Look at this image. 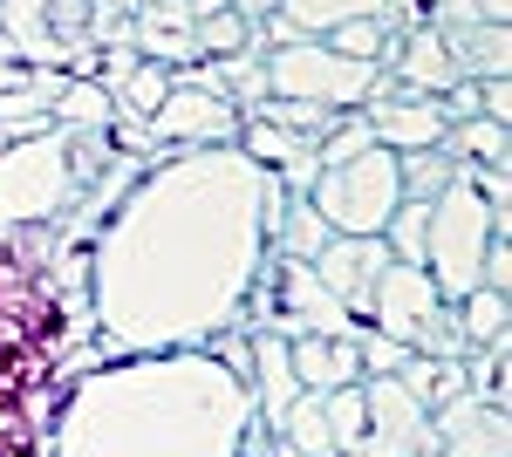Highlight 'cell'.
<instances>
[{
  "mask_svg": "<svg viewBox=\"0 0 512 457\" xmlns=\"http://www.w3.org/2000/svg\"><path fill=\"white\" fill-rule=\"evenodd\" d=\"M287 191L239 144L171 151L89 239V307L117 355L205 348L239 328Z\"/></svg>",
  "mask_w": 512,
  "mask_h": 457,
  "instance_id": "cell-1",
  "label": "cell"
},
{
  "mask_svg": "<svg viewBox=\"0 0 512 457\" xmlns=\"http://www.w3.org/2000/svg\"><path fill=\"white\" fill-rule=\"evenodd\" d=\"M253 417V389L205 348L110 355L62 396L48 457H239Z\"/></svg>",
  "mask_w": 512,
  "mask_h": 457,
  "instance_id": "cell-2",
  "label": "cell"
},
{
  "mask_svg": "<svg viewBox=\"0 0 512 457\" xmlns=\"http://www.w3.org/2000/svg\"><path fill=\"white\" fill-rule=\"evenodd\" d=\"M512 232L472 185V164H451V185L431 198V232H424V273H431L437 301H465L485 273V246Z\"/></svg>",
  "mask_w": 512,
  "mask_h": 457,
  "instance_id": "cell-3",
  "label": "cell"
},
{
  "mask_svg": "<svg viewBox=\"0 0 512 457\" xmlns=\"http://www.w3.org/2000/svg\"><path fill=\"white\" fill-rule=\"evenodd\" d=\"M76 198H82V171L69 130L0 144V226H55Z\"/></svg>",
  "mask_w": 512,
  "mask_h": 457,
  "instance_id": "cell-4",
  "label": "cell"
},
{
  "mask_svg": "<svg viewBox=\"0 0 512 457\" xmlns=\"http://www.w3.org/2000/svg\"><path fill=\"white\" fill-rule=\"evenodd\" d=\"M267 82H274V96H301V103H328V110H362L376 96L383 69L335 55L328 41H280V48H267Z\"/></svg>",
  "mask_w": 512,
  "mask_h": 457,
  "instance_id": "cell-5",
  "label": "cell"
},
{
  "mask_svg": "<svg viewBox=\"0 0 512 457\" xmlns=\"http://www.w3.org/2000/svg\"><path fill=\"white\" fill-rule=\"evenodd\" d=\"M308 198H315V212L335 232H383L390 212L403 205V191H396V151L369 144V151L349 157V164H321V178H315Z\"/></svg>",
  "mask_w": 512,
  "mask_h": 457,
  "instance_id": "cell-6",
  "label": "cell"
},
{
  "mask_svg": "<svg viewBox=\"0 0 512 457\" xmlns=\"http://www.w3.org/2000/svg\"><path fill=\"white\" fill-rule=\"evenodd\" d=\"M362 410H369V430L355 457H417V451H437V430L424 417V403L403 389L396 376H362Z\"/></svg>",
  "mask_w": 512,
  "mask_h": 457,
  "instance_id": "cell-7",
  "label": "cell"
},
{
  "mask_svg": "<svg viewBox=\"0 0 512 457\" xmlns=\"http://www.w3.org/2000/svg\"><path fill=\"white\" fill-rule=\"evenodd\" d=\"M151 137H158V151H219V144H239V110L226 96L171 76V96L151 116Z\"/></svg>",
  "mask_w": 512,
  "mask_h": 457,
  "instance_id": "cell-8",
  "label": "cell"
},
{
  "mask_svg": "<svg viewBox=\"0 0 512 457\" xmlns=\"http://www.w3.org/2000/svg\"><path fill=\"white\" fill-rule=\"evenodd\" d=\"M390 267V246L383 232H335L328 246L315 253V280L349 307L355 321H369V301H376V280Z\"/></svg>",
  "mask_w": 512,
  "mask_h": 457,
  "instance_id": "cell-9",
  "label": "cell"
},
{
  "mask_svg": "<svg viewBox=\"0 0 512 457\" xmlns=\"http://www.w3.org/2000/svg\"><path fill=\"white\" fill-rule=\"evenodd\" d=\"M369 116V130H376V144L383 151H437L444 144V130H451V116H444V96H410V89H396L390 76L376 82V96L362 103Z\"/></svg>",
  "mask_w": 512,
  "mask_h": 457,
  "instance_id": "cell-10",
  "label": "cell"
},
{
  "mask_svg": "<svg viewBox=\"0 0 512 457\" xmlns=\"http://www.w3.org/2000/svg\"><path fill=\"white\" fill-rule=\"evenodd\" d=\"M437 287H431V273L424 267H410V260H390L383 267V280H376V301H369V321L390 335V342L403 348H417L424 342V328L437 321Z\"/></svg>",
  "mask_w": 512,
  "mask_h": 457,
  "instance_id": "cell-11",
  "label": "cell"
},
{
  "mask_svg": "<svg viewBox=\"0 0 512 457\" xmlns=\"http://www.w3.org/2000/svg\"><path fill=\"white\" fill-rule=\"evenodd\" d=\"M383 76L396 82V89H410V96H444V89H458V62H451V41H444V28H403V35H390V48H383V62H376Z\"/></svg>",
  "mask_w": 512,
  "mask_h": 457,
  "instance_id": "cell-12",
  "label": "cell"
},
{
  "mask_svg": "<svg viewBox=\"0 0 512 457\" xmlns=\"http://www.w3.org/2000/svg\"><path fill=\"white\" fill-rule=\"evenodd\" d=\"M437 457H512V410H492L478 396H451L431 410Z\"/></svg>",
  "mask_w": 512,
  "mask_h": 457,
  "instance_id": "cell-13",
  "label": "cell"
},
{
  "mask_svg": "<svg viewBox=\"0 0 512 457\" xmlns=\"http://www.w3.org/2000/svg\"><path fill=\"white\" fill-rule=\"evenodd\" d=\"M130 48H137L144 62H164V69L198 62L192 7H185V0H137V14H130Z\"/></svg>",
  "mask_w": 512,
  "mask_h": 457,
  "instance_id": "cell-14",
  "label": "cell"
},
{
  "mask_svg": "<svg viewBox=\"0 0 512 457\" xmlns=\"http://www.w3.org/2000/svg\"><path fill=\"white\" fill-rule=\"evenodd\" d=\"M253 335V410H260V423L274 430L280 410L301 396V382H294V355H287V335H274V328H246Z\"/></svg>",
  "mask_w": 512,
  "mask_h": 457,
  "instance_id": "cell-15",
  "label": "cell"
},
{
  "mask_svg": "<svg viewBox=\"0 0 512 457\" xmlns=\"http://www.w3.org/2000/svg\"><path fill=\"white\" fill-rule=\"evenodd\" d=\"M287 355H294V382H301V389H315V396L362 382V362H355L349 335H294Z\"/></svg>",
  "mask_w": 512,
  "mask_h": 457,
  "instance_id": "cell-16",
  "label": "cell"
},
{
  "mask_svg": "<svg viewBox=\"0 0 512 457\" xmlns=\"http://www.w3.org/2000/svg\"><path fill=\"white\" fill-rule=\"evenodd\" d=\"M274 14L287 21V35H294V41H328L342 21H362V14L390 28V0H280Z\"/></svg>",
  "mask_w": 512,
  "mask_h": 457,
  "instance_id": "cell-17",
  "label": "cell"
},
{
  "mask_svg": "<svg viewBox=\"0 0 512 457\" xmlns=\"http://www.w3.org/2000/svg\"><path fill=\"white\" fill-rule=\"evenodd\" d=\"M451 41V62H458V76L472 82H492V76H512V21H472V28H458Z\"/></svg>",
  "mask_w": 512,
  "mask_h": 457,
  "instance_id": "cell-18",
  "label": "cell"
},
{
  "mask_svg": "<svg viewBox=\"0 0 512 457\" xmlns=\"http://www.w3.org/2000/svg\"><path fill=\"white\" fill-rule=\"evenodd\" d=\"M274 457H335V437H328V410H321L315 389H301L274 423Z\"/></svg>",
  "mask_w": 512,
  "mask_h": 457,
  "instance_id": "cell-19",
  "label": "cell"
},
{
  "mask_svg": "<svg viewBox=\"0 0 512 457\" xmlns=\"http://www.w3.org/2000/svg\"><path fill=\"white\" fill-rule=\"evenodd\" d=\"M335 239V226L315 212V198H287L280 205V226L274 239H267V253H280V260H301V267H315V253Z\"/></svg>",
  "mask_w": 512,
  "mask_h": 457,
  "instance_id": "cell-20",
  "label": "cell"
},
{
  "mask_svg": "<svg viewBox=\"0 0 512 457\" xmlns=\"http://www.w3.org/2000/svg\"><path fill=\"white\" fill-rule=\"evenodd\" d=\"M117 123V103H110V89L89 76H69V89L55 96V130H69V137H103Z\"/></svg>",
  "mask_w": 512,
  "mask_h": 457,
  "instance_id": "cell-21",
  "label": "cell"
},
{
  "mask_svg": "<svg viewBox=\"0 0 512 457\" xmlns=\"http://www.w3.org/2000/svg\"><path fill=\"white\" fill-rule=\"evenodd\" d=\"M458 307V328H465V348H499L512 342V294H499V287H472Z\"/></svg>",
  "mask_w": 512,
  "mask_h": 457,
  "instance_id": "cell-22",
  "label": "cell"
},
{
  "mask_svg": "<svg viewBox=\"0 0 512 457\" xmlns=\"http://www.w3.org/2000/svg\"><path fill=\"white\" fill-rule=\"evenodd\" d=\"M396 382L424 403V417L431 410H444L451 396H465V362H431V355H403V369H396Z\"/></svg>",
  "mask_w": 512,
  "mask_h": 457,
  "instance_id": "cell-23",
  "label": "cell"
},
{
  "mask_svg": "<svg viewBox=\"0 0 512 457\" xmlns=\"http://www.w3.org/2000/svg\"><path fill=\"white\" fill-rule=\"evenodd\" d=\"M437 151L451 157V164H512V151H506V123H485V116H465V123H451Z\"/></svg>",
  "mask_w": 512,
  "mask_h": 457,
  "instance_id": "cell-24",
  "label": "cell"
},
{
  "mask_svg": "<svg viewBox=\"0 0 512 457\" xmlns=\"http://www.w3.org/2000/svg\"><path fill=\"white\" fill-rule=\"evenodd\" d=\"M465 396L492 403V410H512V348H472L465 355Z\"/></svg>",
  "mask_w": 512,
  "mask_h": 457,
  "instance_id": "cell-25",
  "label": "cell"
},
{
  "mask_svg": "<svg viewBox=\"0 0 512 457\" xmlns=\"http://www.w3.org/2000/svg\"><path fill=\"white\" fill-rule=\"evenodd\" d=\"M260 116H267V123H280V130H294L301 144H321V137L342 123V110H328V103H301V96H267V103H260Z\"/></svg>",
  "mask_w": 512,
  "mask_h": 457,
  "instance_id": "cell-26",
  "label": "cell"
},
{
  "mask_svg": "<svg viewBox=\"0 0 512 457\" xmlns=\"http://www.w3.org/2000/svg\"><path fill=\"white\" fill-rule=\"evenodd\" d=\"M164 96H171V69H164V62H137L110 103H117V116H137V123H151Z\"/></svg>",
  "mask_w": 512,
  "mask_h": 457,
  "instance_id": "cell-27",
  "label": "cell"
},
{
  "mask_svg": "<svg viewBox=\"0 0 512 457\" xmlns=\"http://www.w3.org/2000/svg\"><path fill=\"white\" fill-rule=\"evenodd\" d=\"M444 185H451V157L444 151H403L396 157V191H403L410 205H431Z\"/></svg>",
  "mask_w": 512,
  "mask_h": 457,
  "instance_id": "cell-28",
  "label": "cell"
},
{
  "mask_svg": "<svg viewBox=\"0 0 512 457\" xmlns=\"http://www.w3.org/2000/svg\"><path fill=\"white\" fill-rule=\"evenodd\" d=\"M321 410H328V437H335V457H355L362 444V430H369V410H362V389H328L321 396Z\"/></svg>",
  "mask_w": 512,
  "mask_h": 457,
  "instance_id": "cell-29",
  "label": "cell"
},
{
  "mask_svg": "<svg viewBox=\"0 0 512 457\" xmlns=\"http://www.w3.org/2000/svg\"><path fill=\"white\" fill-rule=\"evenodd\" d=\"M424 232H431V205H396L390 226H383V246H390V260H410V267H424Z\"/></svg>",
  "mask_w": 512,
  "mask_h": 457,
  "instance_id": "cell-30",
  "label": "cell"
},
{
  "mask_svg": "<svg viewBox=\"0 0 512 457\" xmlns=\"http://www.w3.org/2000/svg\"><path fill=\"white\" fill-rule=\"evenodd\" d=\"M349 342H355V362H362V376H396V369H403V355H410V348L390 342L376 321H355Z\"/></svg>",
  "mask_w": 512,
  "mask_h": 457,
  "instance_id": "cell-31",
  "label": "cell"
},
{
  "mask_svg": "<svg viewBox=\"0 0 512 457\" xmlns=\"http://www.w3.org/2000/svg\"><path fill=\"white\" fill-rule=\"evenodd\" d=\"M328 48H335V55H349V62H383V48H390V28L362 14V21H342V28L328 35Z\"/></svg>",
  "mask_w": 512,
  "mask_h": 457,
  "instance_id": "cell-32",
  "label": "cell"
},
{
  "mask_svg": "<svg viewBox=\"0 0 512 457\" xmlns=\"http://www.w3.org/2000/svg\"><path fill=\"white\" fill-rule=\"evenodd\" d=\"M369 144H376V130H369V116H362V110H342V123H335V130L321 137L315 151H321V164H349V157H362Z\"/></svg>",
  "mask_w": 512,
  "mask_h": 457,
  "instance_id": "cell-33",
  "label": "cell"
},
{
  "mask_svg": "<svg viewBox=\"0 0 512 457\" xmlns=\"http://www.w3.org/2000/svg\"><path fill=\"white\" fill-rule=\"evenodd\" d=\"M472 21H512V0H431V28L458 35Z\"/></svg>",
  "mask_w": 512,
  "mask_h": 457,
  "instance_id": "cell-34",
  "label": "cell"
},
{
  "mask_svg": "<svg viewBox=\"0 0 512 457\" xmlns=\"http://www.w3.org/2000/svg\"><path fill=\"white\" fill-rule=\"evenodd\" d=\"M478 110H485V123H512V82L506 76L478 82Z\"/></svg>",
  "mask_w": 512,
  "mask_h": 457,
  "instance_id": "cell-35",
  "label": "cell"
},
{
  "mask_svg": "<svg viewBox=\"0 0 512 457\" xmlns=\"http://www.w3.org/2000/svg\"><path fill=\"white\" fill-rule=\"evenodd\" d=\"M280 0H233V14H246V21H267Z\"/></svg>",
  "mask_w": 512,
  "mask_h": 457,
  "instance_id": "cell-36",
  "label": "cell"
},
{
  "mask_svg": "<svg viewBox=\"0 0 512 457\" xmlns=\"http://www.w3.org/2000/svg\"><path fill=\"white\" fill-rule=\"evenodd\" d=\"M185 7H192V21H198V14H219V7H233V0H185Z\"/></svg>",
  "mask_w": 512,
  "mask_h": 457,
  "instance_id": "cell-37",
  "label": "cell"
},
{
  "mask_svg": "<svg viewBox=\"0 0 512 457\" xmlns=\"http://www.w3.org/2000/svg\"><path fill=\"white\" fill-rule=\"evenodd\" d=\"M96 7H110V14H137V0H96Z\"/></svg>",
  "mask_w": 512,
  "mask_h": 457,
  "instance_id": "cell-38",
  "label": "cell"
}]
</instances>
